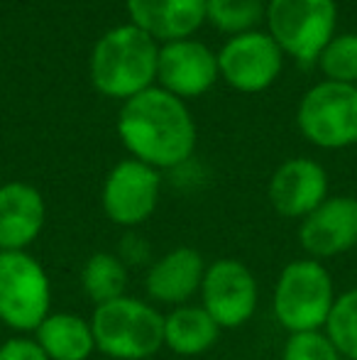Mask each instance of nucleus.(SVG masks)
I'll use <instances>...</instances> for the list:
<instances>
[{
	"mask_svg": "<svg viewBox=\"0 0 357 360\" xmlns=\"http://www.w3.org/2000/svg\"><path fill=\"white\" fill-rule=\"evenodd\" d=\"M118 135L133 160L157 172L184 165L196 150V123L186 103L159 86L125 101Z\"/></svg>",
	"mask_w": 357,
	"mask_h": 360,
	"instance_id": "nucleus-1",
	"label": "nucleus"
},
{
	"mask_svg": "<svg viewBox=\"0 0 357 360\" xmlns=\"http://www.w3.org/2000/svg\"><path fill=\"white\" fill-rule=\"evenodd\" d=\"M159 47L137 25H118L95 42L90 54V81L108 98L130 101L152 89L157 79Z\"/></svg>",
	"mask_w": 357,
	"mask_h": 360,
	"instance_id": "nucleus-2",
	"label": "nucleus"
},
{
	"mask_svg": "<svg viewBox=\"0 0 357 360\" xmlns=\"http://www.w3.org/2000/svg\"><path fill=\"white\" fill-rule=\"evenodd\" d=\"M90 328L95 353L110 360H149L164 348V314L130 294L93 307Z\"/></svg>",
	"mask_w": 357,
	"mask_h": 360,
	"instance_id": "nucleus-3",
	"label": "nucleus"
},
{
	"mask_svg": "<svg viewBox=\"0 0 357 360\" xmlns=\"http://www.w3.org/2000/svg\"><path fill=\"white\" fill-rule=\"evenodd\" d=\"M335 282L321 260L301 257L281 267L271 294V311L286 333L323 331L335 304Z\"/></svg>",
	"mask_w": 357,
	"mask_h": 360,
	"instance_id": "nucleus-4",
	"label": "nucleus"
},
{
	"mask_svg": "<svg viewBox=\"0 0 357 360\" xmlns=\"http://www.w3.org/2000/svg\"><path fill=\"white\" fill-rule=\"evenodd\" d=\"M52 314V280L29 250L0 252V323L15 336H32Z\"/></svg>",
	"mask_w": 357,
	"mask_h": 360,
	"instance_id": "nucleus-5",
	"label": "nucleus"
},
{
	"mask_svg": "<svg viewBox=\"0 0 357 360\" xmlns=\"http://www.w3.org/2000/svg\"><path fill=\"white\" fill-rule=\"evenodd\" d=\"M269 37L296 62H318L325 44L335 37V0H269Z\"/></svg>",
	"mask_w": 357,
	"mask_h": 360,
	"instance_id": "nucleus-6",
	"label": "nucleus"
},
{
	"mask_svg": "<svg viewBox=\"0 0 357 360\" xmlns=\"http://www.w3.org/2000/svg\"><path fill=\"white\" fill-rule=\"evenodd\" d=\"M296 123L311 145L340 150L357 143V86L323 81L306 91Z\"/></svg>",
	"mask_w": 357,
	"mask_h": 360,
	"instance_id": "nucleus-7",
	"label": "nucleus"
},
{
	"mask_svg": "<svg viewBox=\"0 0 357 360\" xmlns=\"http://www.w3.org/2000/svg\"><path fill=\"white\" fill-rule=\"evenodd\" d=\"M201 307L223 331L252 321L260 307V285L255 272L238 257L208 262L201 285Z\"/></svg>",
	"mask_w": 357,
	"mask_h": 360,
	"instance_id": "nucleus-8",
	"label": "nucleus"
},
{
	"mask_svg": "<svg viewBox=\"0 0 357 360\" xmlns=\"http://www.w3.org/2000/svg\"><path fill=\"white\" fill-rule=\"evenodd\" d=\"M159 196L162 174L154 167L130 157L108 172L100 191V206L110 223L133 231L157 211Z\"/></svg>",
	"mask_w": 357,
	"mask_h": 360,
	"instance_id": "nucleus-9",
	"label": "nucleus"
},
{
	"mask_svg": "<svg viewBox=\"0 0 357 360\" xmlns=\"http://www.w3.org/2000/svg\"><path fill=\"white\" fill-rule=\"evenodd\" d=\"M284 52L269 37V32H245L235 34L218 52L220 76L233 89L243 94H260L269 89L281 72Z\"/></svg>",
	"mask_w": 357,
	"mask_h": 360,
	"instance_id": "nucleus-10",
	"label": "nucleus"
},
{
	"mask_svg": "<svg viewBox=\"0 0 357 360\" xmlns=\"http://www.w3.org/2000/svg\"><path fill=\"white\" fill-rule=\"evenodd\" d=\"M299 243L306 257L330 260L357 248V199L328 196L316 211L299 221Z\"/></svg>",
	"mask_w": 357,
	"mask_h": 360,
	"instance_id": "nucleus-11",
	"label": "nucleus"
},
{
	"mask_svg": "<svg viewBox=\"0 0 357 360\" xmlns=\"http://www.w3.org/2000/svg\"><path fill=\"white\" fill-rule=\"evenodd\" d=\"M218 54L210 52L203 42L186 37L167 42L159 49L157 79L159 89L177 98H196L213 89L218 81Z\"/></svg>",
	"mask_w": 357,
	"mask_h": 360,
	"instance_id": "nucleus-12",
	"label": "nucleus"
},
{
	"mask_svg": "<svg viewBox=\"0 0 357 360\" xmlns=\"http://www.w3.org/2000/svg\"><path fill=\"white\" fill-rule=\"evenodd\" d=\"M208 262L196 248L179 245L154 257L144 275L147 302L154 307H184L191 304L201 292Z\"/></svg>",
	"mask_w": 357,
	"mask_h": 360,
	"instance_id": "nucleus-13",
	"label": "nucleus"
},
{
	"mask_svg": "<svg viewBox=\"0 0 357 360\" xmlns=\"http://www.w3.org/2000/svg\"><path fill=\"white\" fill-rule=\"evenodd\" d=\"M267 196L279 216L301 221L328 199V174L316 160L294 157L274 169Z\"/></svg>",
	"mask_w": 357,
	"mask_h": 360,
	"instance_id": "nucleus-14",
	"label": "nucleus"
},
{
	"mask_svg": "<svg viewBox=\"0 0 357 360\" xmlns=\"http://www.w3.org/2000/svg\"><path fill=\"white\" fill-rule=\"evenodd\" d=\"M47 223V204L37 186L8 181L0 186V252L29 250Z\"/></svg>",
	"mask_w": 357,
	"mask_h": 360,
	"instance_id": "nucleus-15",
	"label": "nucleus"
},
{
	"mask_svg": "<svg viewBox=\"0 0 357 360\" xmlns=\"http://www.w3.org/2000/svg\"><path fill=\"white\" fill-rule=\"evenodd\" d=\"M133 25L154 42L186 39L203 25L206 0H128Z\"/></svg>",
	"mask_w": 357,
	"mask_h": 360,
	"instance_id": "nucleus-16",
	"label": "nucleus"
},
{
	"mask_svg": "<svg viewBox=\"0 0 357 360\" xmlns=\"http://www.w3.org/2000/svg\"><path fill=\"white\" fill-rule=\"evenodd\" d=\"M32 338L49 360H88L95 353L90 319L76 311H52L34 328Z\"/></svg>",
	"mask_w": 357,
	"mask_h": 360,
	"instance_id": "nucleus-17",
	"label": "nucleus"
},
{
	"mask_svg": "<svg viewBox=\"0 0 357 360\" xmlns=\"http://www.w3.org/2000/svg\"><path fill=\"white\" fill-rule=\"evenodd\" d=\"M223 328L210 319L201 304H184L164 314V348L181 358L208 353L220 341Z\"/></svg>",
	"mask_w": 357,
	"mask_h": 360,
	"instance_id": "nucleus-18",
	"label": "nucleus"
},
{
	"mask_svg": "<svg viewBox=\"0 0 357 360\" xmlns=\"http://www.w3.org/2000/svg\"><path fill=\"white\" fill-rule=\"evenodd\" d=\"M130 270L115 252L98 250L88 255L81 267V289L93 302V307L108 304L128 294Z\"/></svg>",
	"mask_w": 357,
	"mask_h": 360,
	"instance_id": "nucleus-19",
	"label": "nucleus"
},
{
	"mask_svg": "<svg viewBox=\"0 0 357 360\" xmlns=\"http://www.w3.org/2000/svg\"><path fill=\"white\" fill-rule=\"evenodd\" d=\"M323 333L343 360H357V287L345 289L335 297Z\"/></svg>",
	"mask_w": 357,
	"mask_h": 360,
	"instance_id": "nucleus-20",
	"label": "nucleus"
},
{
	"mask_svg": "<svg viewBox=\"0 0 357 360\" xmlns=\"http://www.w3.org/2000/svg\"><path fill=\"white\" fill-rule=\"evenodd\" d=\"M264 13L262 0H206V20L230 34L252 32Z\"/></svg>",
	"mask_w": 357,
	"mask_h": 360,
	"instance_id": "nucleus-21",
	"label": "nucleus"
},
{
	"mask_svg": "<svg viewBox=\"0 0 357 360\" xmlns=\"http://www.w3.org/2000/svg\"><path fill=\"white\" fill-rule=\"evenodd\" d=\"M318 64L325 74V81L357 86V34H338L321 52Z\"/></svg>",
	"mask_w": 357,
	"mask_h": 360,
	"instance_id": "nucleus-22",
	"label": "nucleus"
},
{
	"mask_svg": "<svg viewBox=\"0 0 357 360\" xmlns=\"http://www.w3.org/2000/svg\"><path fill=\"white\" fill-rule=\"evenodd\" d=\"M281 360H343L323 331L289 333L281 348Z\"/></svg>",
	"mask_w": 357,
	"mask_h": 360,
	"instance_id": "nucleus-23",
	"label": "nucleus"
},
{
	"mask_svg": "<svg viewBox=\"0 0 357 360\" xmlns=\"http://www.w3.org/2000/svg\"><path fill=\"white\" fill-rule=\"evenodd\" d=\"M115 255L120 257V260L130 267H149L152 265V248H149V243L144 240L142 236H135V233H128V236L123 238V243H120V248L115 250Z\"/></svg>",
	"mask_w": 357,
	"mask_h": 360,
	"instance_id": "nucleus-24",
	"label": "nucleus"
},
{
	"mask_svg": "<svg viewBox=\"0 0 357 360\" xmlns=\"http://www.w3.org/2000/svg\"><path fill=\"white\" fill-rule=\"evenodd\" d=\"M0 360H49L32 336H13L0 343Z\"/></svg>",
	"mask_w": 357,
	"mask_h": 360,
	"instance_id": "nucleus-25",
	"label": "nucleus"
}]
</instances>
